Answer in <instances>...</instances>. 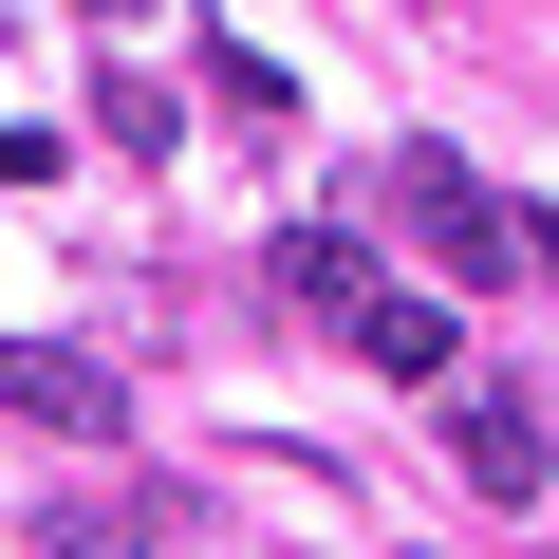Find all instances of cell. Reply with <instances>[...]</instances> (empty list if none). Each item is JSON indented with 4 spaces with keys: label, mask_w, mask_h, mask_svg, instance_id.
<instances>
[{
    "label": "cell",
    "mask_w": 559,
    "mask_h": 559,
    "mask_svg": "<svg viewBox=\"0 0 559 559\" xmlns=\"http://www.w3.org/2000/svg\"><path fill=\"white\" fill-rule=\"evenodd\" d=\"M205 112L261 150V131H299V75H280V57H205Z\"/></svg>",
    "instance_id": "8992f818"
},
{
    "label": "cell",
    "mask_w": 559,
    "mask_h": 559,
    "mask_svg": "<svg viewBox=\"0 0 559 559\" xmlns=\"http://www.w3.org/2000/svg\"><path fill=\"white\" fill-rule=\"evenodd\" d=\"M392 224H411L448 280H540V261H522V205H485L448 150H392Z\"/></svg>",
    "instance_id": "6da1fadb"
},
{
    "label": "cell",
    "mask_w": 559,
    "mask_h": 559,
    "mask_svg": "<svg viewBox=\"0 0 559 559\" xmlns=\"http://www.w3.org/2000/svg\"><path fill=\"white\" fill-rule=\"evenodd\" d=\"M355 355L373 373H448V299H392V280H373V299H355Z\"/></svg>",
    "instance_id": "277c9868"
},
{
    "label": "cell",
    "mask_w": 559,
    "mask_h": 559,
    "mask_svg": "<svg viewBox=\"0 0 559 559\" xmlns=\"http://www.w3.org/2000/svg\"><path fill=\"white\" fill-rule=\"evenodd\" d=\"M0 411H20V429H57V448H112V373H94V355H57V336H20V355H0Z\"/></svg>",
    "instance_id": "3957f363"
},
{
    "label": "cell",
    "mask_w": 559,
    "mask_h": 559,
    "mask_svg": "<svg viewBox=\"0 0 559 559\" xmlns=\"http://www.w3.org/2000/svg\"><path fill=\"white\" fill-rule=\"evenodd\" d=\"M448 448H466V485H485V503H540V466H559V429H540V392H522V373H466V392H448Z\"/></svg>",
    "instance_id": "7a4b0ae2"
},
{
    "label": "cell",
    "mask_w": 559,
    "mask_h": 559,
    "mask_svg": "<svg viewBox=\"0 0 559 559\" xmlns=\"http://www.w3.org/2000/svg\"><path fill=\"white\" fill-rule=\"evenodd\" d=\"M280 299L355 336V299H373V280H355V242H336V224H299V242H280Z\"/></svg>",
    "instance_id": "5b68a950"
},
{
    "label": "cell",
    "mask_w": 559,
    "mask_h": 559,
    "mask_svg": "<svg viewBox=\"0 0 559 559\" xmlns=\"http://www.w3.org/2000/svg\"><path fill=\"white\" fill-rule=\"evenodd\" d=\"M522 261H540V280H559V224H540V205H522Z\"/></svg>",
    "instance_id": "52a82bcc"
},
{
    "label": "cell",
    "mask_w": 559,
    "mask_h": 559,
    "mask_svg": "<svg viewBox=\"0 0 559 559\" xmlns=\"http://www.w3.org/2000/svg\"><path fill=\"white\" fill-rule=\"evenodd\" d=\"M75 20H150V0H75Z\"/></svg>",
    "instance_id": "ba28073f"
}]
</instances>
